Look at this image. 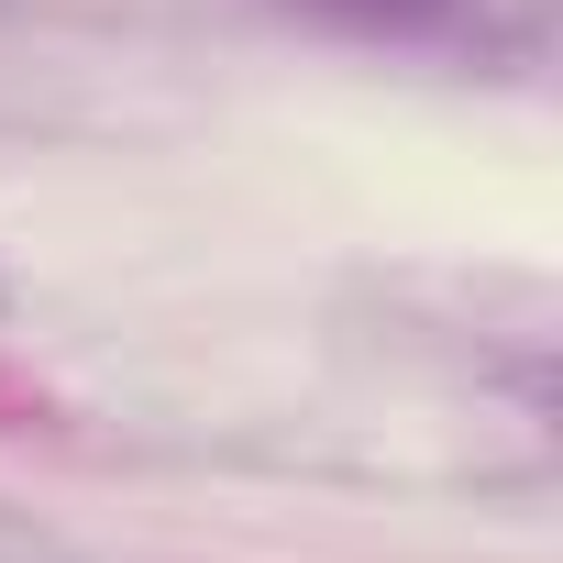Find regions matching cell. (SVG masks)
Instances as JSON below:
<instances>
[]
</instances>
